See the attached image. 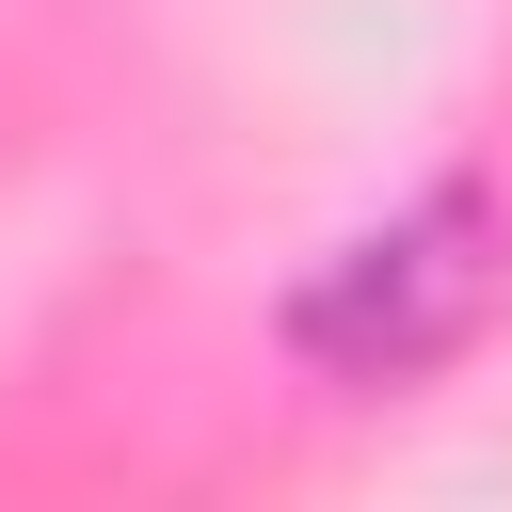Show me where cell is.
<instances>
[{
	"label": "cell",
	"mask_w": 512,
	"mask_h": 512,
	"mask_svg": "<svg viewBox=\"0 0 512 512\" xmlns=\"http://www.w3.org/2000/svg\"><path fill=\"white\" fill-rule=\"evenodd\" d=\"M480 192H432L416 224H384V240H352L320 288H304V352L320 368H432L464 320H480Z\"/></svg>",
	"instance_id": "cell-1"
}]
</instances>
